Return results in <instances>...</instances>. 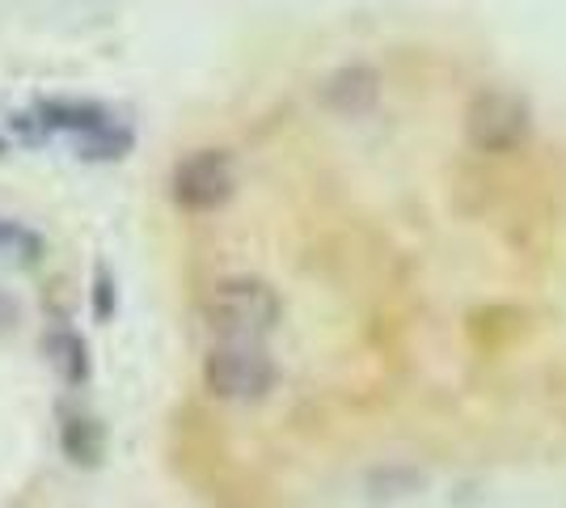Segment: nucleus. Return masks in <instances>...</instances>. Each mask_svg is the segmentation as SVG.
Wrapping results in <instances>:
<instances>
[{
	"mask_svg": "<svg viewBox=\"0 0 566 508\" xmlns=\"http://www.w3.org/2000/svg\"><path fill=\"white\" fill-rule=\"evenodd\" d=\"M203 318L216 343H262L280 326V292L259 276H229L212 284L203 301Z\"/></svg>",
	"mask_w": 566,
	"mask_h": 508,
	"instance_id": "obj_1",
	"label": "nucleus"
},
{
	"mask_svg": "<svg viewBox=\"0 0 566 508\" xmlns=\"http://www.w3.org/2000/svg\"><path fill=\"white\" fill-rule=\"evenodd\" d=\"M280 382V369L262 343H212L203 356V386L220 403H262Z\"/></svg>",
	"mask_w": 566,
	"mask_h": 508,
	"instance_id": "obj_2",
	"label": "nucleus"
},
{
	"mask_svg": "<svg viewBox=\"0 0 566 508\" xmlns=\"http://www.w3.org/2000/svg\"><path fill=\"white\" fill-rule=\"evenodd\" d=\"M233 191L237 169L224 148H195L174 166V178H169V195L182 212H216L233 199Z\"/></svg>",
	"mask_w": 566,
	"mask_h": 508,
	"instance_id": "obj_3",
	"label": "nucleus"
},
{
	"mask_svg": "<svg viewBox=\"0 0 566 508\" xmlns=\"http://www.w3.org/2000/svg\"><path fill=\"white\" fill-rule=\"evenodd\" d=\"M528 106L507 90H482L465 106V141L478 153H512L528 141Z\"/></svg>",
	"mask_w": 566,
	"mask_h": 508,
	"instance_id": "obj_4",
	"label": "nucleus"
},
{
	"mask_svg": "<svg viewBox=\"0 0 566 508\" xmlns=\"http://www.w3.org/2000/svg\"><path fill=\"white\" fill-rule=\"evenodd\" d=\"M380 97V73L368 64H347L322 81V106L343 115V120H359L377 106Z\"/></svg>",
	"mask_w": 566,
	"mask_h": 508,
	"instance_id": "obj_5",
	"label": "nucleus"
},
{
	"mask_svg": "<svg viewBox=\"0 0 566 508\" xmlns=\"http://www.w3.org/2000/svg\"><path fill=\"white\" fill-rule=\"evenodd\" d=\"M34 120L43 123V132H69V136H90V132H102L111 127L115 111L111 106H97V102H76V97H43L34 106Z\"/></svg>",
	"mask_w": 566,
	"mask_h": 508,
	"instance_id": "obj_6",
	"label": "nucleus"
},
{
	"mask_svg": "<svg viewBox=\"0 0 566 508\" xmlns=\"http://www.w3.org/2000/svg\"><path fill=\"white\" fill-rule=\"evenodd\" d=\"M43 348H48L51 369L64 377V386H85L90 382V343L81 339V331L55 326V331H48Z\"/></svg>",
	"mask_w": 566,
	"mask_h": 508,
	"instance_id": "obj_7",
	"label": "nucleus"
},
{
	"mask_svg": "<svg viewBox=\"0 0 566 508\" xmlns=\"http://www.w3.org/2000/svg\"><path fill=\"white\" fill-rule=\"evenodd\" d=\"M48 255L43 234H34L30 225L13 217H0V263L9 267H39Z\"/></svg>",
	"mask_w": 566,
	"mask_h": 508,
	"instance_id": "obj_8",
	"label": "nucleus"
},
{
	"mask_svg": "<svg viewBox=\"0 0 566 508\" xmlns=\"http://www.w3.org/2000/svg\"><path fill=\"white\" fill-rule=\"evenodd\" d=\"M132 145H136L132 127L111 123V127H102V132L81 136V141H76V157H81V162H123V157L132 153Z\"/></svg>",
	"mask_w": 566,
	"mask_h": 508,
	"instance_id": "obj_9",
	"label": "nucleus"
},
{
	"mask_svg": "<svg viewBox=\"0 0 566 508\" xmlns=\"http://www.w3.org/2000/svg\"><path fill=\"white\" fill-rule=\"evenodd\" d=\"M60 440H64V454L76 466H94L102 458V428H97L94 419H85V415H69Z\"/></svg>",
	"mask_w": 566,
	"mask_h": 508,
	"instance_id": "obj_10",
	"label": "nucleus"
},
{
	"mask_svg": "<svg viewBox=\"0 0 566 508\" xmlns=\"http://www.w3.org/2000/svg\"><path fill=\"white\" fill-rule=\"evenodd\" d=\"M115 276H111V267H94V318L97 322H111L115 318Z\"/></svg>",
	"mask_w": 566,
	"mask_h": 508,
	"instance_id": "obj_11",
	"label": "nucleus"
},
{
	"mask_svg": "<svg viewBox=\"0 0 566 508\" xmlns=\"http://www.w3.org/2000/svg\"><path fill=\"white\" fill-rule=\"evenodd\" d=\"M18 326H22V305H18L13 292L0 289V335H9V331H18Z\"/></svg>",
	"mask_w": 566,
	"mask_h": 508,
	"instance_id": "obj_12",
	"label": "nucleus"
},
{
	"mask_svg": "<svg viewBox=\"0 0 566 508\" xmlns=\"http://www.w3.org/2000/svg\"><path fill=\"white\" fill-rule=\"evenodd\" d=\"M4 153H9V145H4V141H0V157H4Z\"/></svg>",
	"mask_w": 566,
	"mask_h": 508,
	"instance_id": "obj_13",
	"label": "nucleus"
}]
</instances>
